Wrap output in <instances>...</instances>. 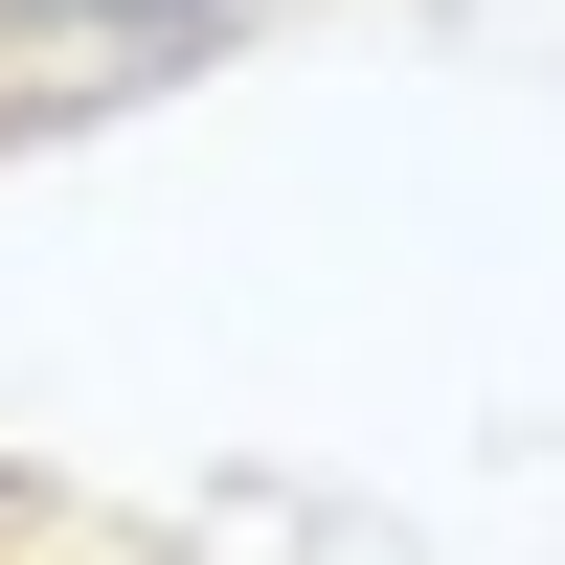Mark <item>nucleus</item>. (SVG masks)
<instances>
[{"instance_id": "1", "label": "nucleus", "mask_w": 565, "mask_h": 565, "mask_svg": "<svg viewBox=\"0 0 565 565\" xmlns=\"http://www.w3.org/2000/svg\"><path fill=\"white\" fill-rule=\"evenodd\" d=\"M23 23H204V0H23Z\"/></svg>"}]
</instances>
